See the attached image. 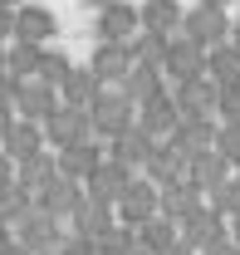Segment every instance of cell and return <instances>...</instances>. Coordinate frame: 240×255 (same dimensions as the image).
<instances>
[{"mask_svg":"<svg viewBox=\"0 0 240 255\" xmlns=\"http://www.w3.org/2000/svg\"><path fill=\"white\" fill-rule=\"evenodd\" d=\"M89 108H93V132L103 142H113L118 132H127V128L137 123V98H127L122 84H103V94L93 98Z\"/></svg>","mask_w":240,"mask_h":255,"instance_id":"cell-1","label":"cell"},{"mask_svg":"<svg viewBox=\"0 0 240 255\" xmlns=\"http://www.w3.org/2000/svg\"><path fill=\"white\" fill-rule=\"evenodd\" d=\"M181 30L191 34V39H201V44H221V39H231V30H236V20H231V5L196 0V5L186 10V25H181Z\"/></svg>","mask_w":240,"mask_h":255,"instance_id":"cell-2","label":"cell"},{"mask_svg":"<svg viewBox=\"0 0 240 255\" xmlns=\"http://www.w3.org/2000/svg\"><path fill=\"white\" fill-rule=\"evenodd\" d=\"M44 132H49V147H69V142L98 137V132H93V108H79V103H59V108L44 118Z\"/></svg>","mask_w":240,"mask_h":255,"instance_id":"cell-3","label":"cell"},{"mask_svg":"<svg viewBox=\"0 0 240 255\" xmlns=\"http://www.w3.org/2000/svg\"><path fill=\"white\" fill-rule=\"evenodd\" d=\"M172 98H177L181 118H201V113H216L221 108V84L211 74H196V79H177L172 84ZM221 118V113H216Z\"/></svg>","mask_w":240,"mask_h":255,"instance_id":"cell-4","label":"cell"},{"mask_svg":"<svg viewBox=\"0 0 240 255\" xmlns=\"http://www.w3.org/2000/svg\"><path fill=\"white\" fill-rule=\"evenodd\" d=\"M64 226H69V221H59L54 211H44V206L34 201V211H30L20 226H15V236H20V241H25L34 255H44V251H59V246H64V236H69Z\"/></svg>","mask_w":240,"mask_h":255,"instance_id":"cell-5","label":"cell"},{"mask_svg":"<svg viewBox=\"0 0 240 255\" xmlns=\"http://www.w3.org/2000/svg\"><path fill=\"white\" fill-rule=\"evenodd\" d=\"M162 211V187L152 182V177H132L127 182V191L118 196V221H127V226H142L147 216H157Z\"/></svg>","mask_w":240,"mask_h":255,"instance_id":"cell-6","label":"cell"},{"mask_svg":"<svg viewBox=\"0 0 240 255\" xmlns=\"http://www.w3.org/2000/svg\"><path fill=\"white\" fill-rule=\"evenodd\" d=\"M206 64H211V44L191 39L186 30L172 34V49H167V79H172V84H177V79H196V74H206Z\"/></svg>","mask_w":240,"mask_h":255,"instance_id":"cell-7","label":"cell"},{"mask_svg":"<svg viewBox=\"0 0 240 255\" xmlns=\"http://www.w3.org/2000/svg\"><path fill=\"white\" fill-rule=\"evenodd\" d=\"M216 132H221V118L216 113H201V118H181L177 128H172V147L181 152V162H191L196 152H206V147H216Z\"/></svg>","mask_w":240,"mask_h":255,"instance_id":"cell-8","label":"cell"},{"mask_svg":"<svg viewBox=\"0 0 240 255\" xmlns=\"http://www.w3.org/2000/svg\"><path fill=\"white\" fill-rule=\"evenodd\" d=\"M132 177H137V167H127V162H118L113 152H108V157L93 167V177L84 182V187H89L93 201H108V206H118V196L127 191V182H132Z\"/></svg>","mask_w":240,"mask_h":255,"instance_id":"cell-9","label":"cell"},{"mask_svg":"<svg viewBox=\"0 0 240 255\" xmlns=\"http://www.w3.org/2000/svg\"><path fill=\"white\" fill-rule=\"evenodd\" d=\"M64 103V94H59V84H49L44 74H30L25 84H20V98H15V108H20V118H49L54 108Z\"/></svg>","mask_w":240,"mask_h":255,"instance_id":"cell-10","label":"cell"},{"mask_svg":"<svg viewBox=\"0 0 240 255\" xmlns=\"http://www.w3.org/2000/svg\"><path fill=\"white\" fill-rule=\"evenodd\" d=\"M54 152H59V172H64V177L89 182L93 167L108 157V142H103V137H84V142H69V147H54Z\"/></svg>","mask_w":240,"mask_h":255,"instance_id":"cell-11","label":"cell"},{"mask_svg":"<svg viewBox=\"0 0 240 255\" xmlns=\"http://www.w3.org/2000/svg\"><path fill=\"white\" fill-rule=\"evenodd\" d=\"M84 196H89V187H84V182H79V177H54V182H49V187L39 191V196H34V201H39V206H44V211H54V216H59V221H69V216H74V211H79V206H84Z\"/></svg>","mask_w":240,"mask_h":255,"instance_id":"cell-12","label":"cell"},{"mask_svg":"<svg viewBox=\"0 0 240 255\" xmlns=\"http://www.w3.org/2000/svg\"><path fill=\"white\" fill-rule=\"evenodd\" d=\"M93 69H98V79L103 84H122V74L132 69V39H98V49H93Z\"/></svg>","mask_w":240,"mask_h":255,"instance_id":"cell-13","label":"cell"},{"mask_svg":"<svg viewBox=\"0 0 240 255\" xmlns=\"http://www.w3.org/2000/svg\"><path fill=\"white\" fill-rule=\"evenodd\" d=\"M137 123L147 128L152 137H172V128L181 123V108H177V98H172V89H162L147 103H137Z\"/></svg>","mask_w":240,"mask_h":255,"instance_id":"cell-14","label":"cell"},{"mask_svg":"<svg viewBox=\"0 0 240 255\" xmlns=\"http://www.w3.org/2000/svg\"><path fill=\"white\" fill-rule=\"evenodd\" d=\"M186 177H191L201 191H216L226 177H236V162L226 157L221 147H206V152H196V157L186 162Z\"/></svg>","mask_w":240,"mask_h":255,"instance_id":"cell-15","label":"cell"},{"mask_svg":"<svg viewBox=\"0 0 240 255\" xmlns=\"http://www.w3.org/2000/svg\"><path fill=\"white\" fill-rule=\"evenodd\" d=\"M0 147H5L15 162H25V157H39V152L49 147V132H44V123H39V118H15L10 137H5Z\"/></svg>","mask_w":240,"mask_h":255,"instance_id":"cell-16","label":"cell"},{"mask_svg":"<svg viewBox=\"0 0 240 255\" xmlns=\"http://www.w3.org/2000/svg\"><path fill=\"white\" fill-rule=\"evenodd\" d=\"M181 236H186V241H196V246L206 251V246H216L221 236H231V221H226V216L206 201V206H196V211L181 221Z\"/></svg>","mask_w":240,"mask_h":255,"instance_id":"cell-17","label":"cell"},{"mask_svg":"<svg viewBox=\"0 0 240 255\" xmlns=\"http://www.w3.org/2000/svg\"><path fill=\"white\" fill-rule=\"evenodd\" d=\"M142 30V10L127 5V0H113L108 10H98V39H132Z\"/></svg>","mask_w":240,"mask_h":255,"instance_id":"cell-18","label":"cell"},{"mask_svg":"<svg viewBox=\"0 0 240 255\" xmlns=\"http://www.w3.org/2000/svg\"><path fill=\"white\" fill-rule=\"evenodd\" d=\"M196 206H206V191L196 187V182H191L186 172H181L177 182H167V187H162V211H167L172 221H186V216H191Z\"/></svg>","mask_w":240,"mask_h":255,"instance_id":"cell-19","label":"cell"},{"mask_svg":"<svg viewBox=\"0 0 240 255\" xmlns=\"http://www.w3.org/2000/svg\"><path fill=\"white\" fill-rule=\"evenodd\" d=\"M157 142H162V137H152L142 123H132L127 132H118V137L108 142V152H113L118 162H127V167H137V172H142V162L152 157V147H157Z\"/></svg>","mask_w":240,"mask_h":255,"instance_id":"cell-20","label":"cell"},{"mask_svg":"<svg viewBox=\"0 0 240 255\" xmlns=\"http://www.w3.org/2000/svg\"><path fill=\"white\" fill-rule=\"evenodd\" d=\"M59 34V20H54V10H44V5H15V39H54Z\"/></svg>","mask_w":240,"mask_h":255,"instance_id":"cell-21","label":"cell"},{"mask_svg":"<svg viewBox=\"0 0 240 255\" xmlns=\"http://www.w3.org/2000/svg\"><path fill=\"white\" fill-rule=\"evenodd\" d=\"M59 94H64V103H79V108H89L93 98L103 94V79H98V69H93V64H74V69L59 79Z\"/></svg>","mask_w":240,"mask_h":255,"instance_id":"cell-22","label":"cell"},{"mask_svg":"<svg viewBox=\"0 0 240 255\" xmlns=\"http://www.w3.org/2000/svg\"><path fill=\"white\" fill-rule=\"evenodd\" d=\"M142 30H162V34H181L186 25V5L181 0H142Z\"/></svg>","mask_w":240,"mask_h":255,"instance_id":"cell-23","label":"cell"},{"mask_svg":"<svg viewBox=\"0 0 240 255\" xmlns=\"http://www.w3.org/2000/svg\"><path fill=\"white\" fill-rule=\"evenodd\" d=\"M113 221H118V206H108V201H93V196H84V206H79V211L69 216V231H84V236H93V241H98V236H103V231H108Z\"/></svg>","mask_w":240,"mask_h":255,"instance_id":"cell-24","label":"cell"},{"mask_svg":"<svg viewBox=\"0 0 240 255\" xmlns=\"http://www.w3.org/2000/svg\"><path fill=\"white\" fill-rule=\"evenodd\" d=\"M181 172H186V162H181V152L172 147V142H167V137H162V142L152 147V157L142 162V177H152L157 187H167V182H177Z\"/></svg>","mask_w":240,"mask_h":255,"instance_id":"cell-25","label":"cell"},{"mask_svg":"<svg viewBox=\"0 0 240 255\" xmlns=\"http://www.w3.org/2000/svg\"><path fill=\"white\" fill-rule=\"evenodd\" d=\"M54 177H59V152H54V147H44L39 157H25V162H20V172H15V182H25L34 196L49 187Z\"/></svg>","mask_w":240,"mask_h":255,"instance_id":"cell-26","label":"cell"},{"mask_svg":"<svg viewBox=\"0 0 240 255\" xmlns=\"http://www.w3.org/2000/svg\"><path fill=\"white\" fill-rule=\"evenodd\" d=\"M177 236H181V221H172L167 211H157V216H147V221L137 226V241H142L152 255H162L167 246H177Z\"/></svg>","mask_w":240,"mask_h":255,"instance_id":"cell-27","label":"cell"},{"mask_svg":"<svg viewBox=\"0 0 240 255\" xmlns=\"http://www.w3.org/2000/svg\"><path fill=\"white\" fill-rule=\"evenodd\" d=\"M167 49H172V34H162V30H137L132 34V59L137 64H152V69L167 74Z\"/></svg>","mask_w":240,"mask_h":255,"instance_id":"cell-28","label":"cell"},{"mask_svg":"<svg viewBox=\"0 0 240 255\" xmlns=\"http://www.w3.org/2000/svg\"><path fill=\"white\" fill-rule=\"evenodd\" d=\"M122 89H127V98L147 103L152 94H162V89H167V74H162V69H152V64H132V69L122 74Z\"/></svg>","mask_w":240,"mask_h":255,"instance_id":"cell-29","label":"cell"},{"mask_svg":"<svg viewBox=\"0 0 240 255\" xmlns=\"http://www.w3.org/2000/svg\"><path fill=\"white\" fill-rule=\"evenodd\" d=\"M30 211H34V191L25 187V182L0 187V221H5V226H20Z\"/></svg>","mask_w":240,"mask_h":255,"instance_id":"cell-30","label":"cell"},{"mask_svg":"<svg viewBox=\"0 0 240 255\" xmlns=\"http://www.w3.org/2000/svg\"><path fill=\"white\" fill-rule=\"evenodd\" d=\"M206 74L216 79V84H231V79H240V44L236 39H221V44H211V64Z\"/></svg>","mask_w":240,"mask_h":255,"instance_id":"cell-31","label":"cell"},{"mask_svg":"<svg viewBox=\"0 0 240 255\" xmlns=\"http://www.w3.org/2000/svg\"><path fill=\"white\" fill-rule=\"evenodd\" d=\"M44 44L39 39H10V69L20 74V79H30V74H39L44 69Z\"/></svg>","mask_w":240,"mask_h":255,"instance_id":"cell-32","label":"cell"},{"mask_svg":"<svg viewBox=\"0 0 240 255\" xmlns=\"http://www.w3.org/2000/svg\"><path fill=\"white\" fill-rule=\"evenodd\" d=\"M206 201L226 216V221H231V216H240V177H226L216 191H206Z\"/></svg>","mask_w":240,"mask_h":255,"instance_id":"cell-33","label":"cell"},{"mask_svg":"<svg viewBox=\"0 0 240 255\" xmlns=\"http://www.w3.org/2000/svg\"><path fill=\"white\" fill-rule=\"evenodd\" d=\"M132 241H137V226H127V221H113L108 231H103V236H98V251H103V255H118L122 246H132Z\"/></svg>","mask_w":240,"mask_h":255,"instance_id":"cell-34","label":"cell"},{"mask_svg":"<svg viewBox=\"0 0 240 255\" xmlns=\"http://www.w3.org/2000/svg\"><path fill=\"white\" fill-rule=\"evenodd\" d=\"M216 147L240 167V118H221V132H216Z\"/></svg>","mask_w":240,"mask_h":255,"instance_id":"cell-35","label":"cell"},{"mask_svg":"<svg viewBox=\"0 0 240 255\" xmlns=\"http://www.w3.org/2000/svg\"><path fill=\"white\" fill-rule=\"evenodd\" d=\"M59 251H64V255H103V251H98V241H93V236H84V231H69Z\"/></svg>","mask_w":240,"mask_h":255,"instance_id":"cell-36","label":"cell"},{"mask_svg":"<svg viewBox=\"0 0 240 255\" xmlns=\"http://www.w3.org/2000/svg\"><path fill=\"white\" fill-rule=\"evenodd\" d=\"M221 118H240V79L231 84H221V108H216Z\"/></svg>","mask_w":240,"mask_h":255,"instance_id":"cell-37","label":"cell"},{"mask_svg":"<svg viewBox=\"0 0 240 255\" xmlns=\"http://www.w3.org/2000/svg\"><path fill=\"white\" fill-rule=\"evenodd\" d=\"M69 69H74V64L64 59V54H54V49H49V54H44V69H39V74H44L49 84H59V79H64V74H69Z\"/></svg>","mask_w":240,"mask_h":255,"instance_id":"cell-38","label":"cell"},{"mask_svg":"<svg viewBox=\"0 0 240 255\" xmlns=\"http://www.w3.org/2000/svg\"><path fill=\"white\" fill-rule=\"evenodd\" d=\"M201 255H240V241H236V236H221V241H216V246H206Z\"/></svg>","mask_w":240,"mask_h":255,"instance_id":"cell-39","label":"cell"},{"mask_svg":"<svg viewBox=\"0 0 240 255\" xmlns=\"http://www.w3.org/2000/svg\"><path fill=\"white\" fill-rule=\"evenodd\" d=\"M0 39H15V5L0 0Z\"/></svg>","mask_w":240,"mask_h":255,"instance_id":"cell-40","label":"cell"},{"mask_svg":"<svg viewBox=\"0 0 240 255\" xmlns=\"http://www.w3.org/2000/svg\"><path fill=\"white\" fill-rule=\"evenodd\" d=\"M15 172H20V162H15L5 147H0V187H10V182H15Z\"/></svg>","mask_w":240,"mask_h":255,"instance_id":"cell-41","label":"cell"},{"mask_svg":"<svg viewBox=\"0 0 240 255\" xmlns=\"http://www.w3.org/2000/svg\"><path fill=\"white\" fill-rule=\"evenodd\" d=\"M15 118H20V108H10V103H0V142L10 137V128H15Z\"/></svg>","mask_w":240,"mask_h":255,"instance_id":"cell-42","label":"cell"},{"mask_svg":"<svg viewBox=\"0 0 240 255\" xmlns=\"http://www.w3.org/2000/svg\"><path fill=\"white\" fill-rule=\"evenodd\" d=\"M162 255H201V246H196V241H186V236H177V246H167Z\"/></svg>","mask_w":240,"mask_h":255,"instance_id":"cell-43","label":"cell"},{"mask_svg":"<svg viewBox=\"0 0 240 255\" xmlns=\"http://www.w3.org/2000/svg\"><path fill=\"white\" fill-rule=\"evenodd\" d=\"M0 255H34V251H30V246H25V241H20V236H15V241H10V246H5V251H0Z\"/></svg>","mask_w":240,"mask_h":255,"instance_id":"cell-44","label":"cell"},{"mask_svg":"<svg viewBox=\"0 0 240 255\" xmlns=\"http://www.w3.org/2000/svg\"><path fill=\"white\" fill-rule=\"evenodd\" d=\"M118 255H152V251H147V246H142V241H132V246H122Z\"/></svg>","mask_w":240,"mask_h":255,"instance_id":"cell-45","label":"cell"},{"mask_svg":"<svg viewBox=\"0 0 240 255\" xmlns=\"http://www.w3.org/2000/svg\"><path fill=\"white\" fill-rule=\"evenodd\" d=\"M10 241H15V226H5V221H0V251H5Z\"/></svg>","mask_w":240,"mask_h":255,"instance_id":"cell-46","label":"cell"},{"mask_svg":"<svg viewBox=\"0 0 240 255\" xmlns=\"http://www.w3.org/2000/svg\"><path fill=\"white\" fill-rule=\"evenodd\" d=\"M10 69V39H0V74Z\"/></svg>","mask_w":240,"mask_h":255,"instance_id":"cell-47","label":"cell"},{"mask_svg":"<svg viewBox=\"0 0 240 255\" xmlns=\"http://www.w3.org/2000/svg\"><path fill=\"white\" fill-rule=\"evenodd\" d=\"M84 5H89V10H108L113 0H84Z\"/></svg>","mask_w":240,"mask_h":255,"instance_id":"cell-48","label":"cell"},{"mask_svg":"<svg viewBox=\"0 0 240 255\" xmlns=\"http://www.w3.org/2000/svg\"><path fill=\"white\" fill-rule=\"evenodd\" d=\"M231 236H236V241H240V216H231Z\"/></svg>","mask_w":240,"mask_h":255,"instance_id":"cell-49","label":"cell"},{"mask_svg":"<svg viewBox=\"0 0 240 255\" xmlns=\"http://www.w3.org/2000/svg\"><path fill=\"white\" fill-rule=\"evenodd\" d=\"M231 39H236V44H240V15H236V30H231Z\"/></svg>","mask_w":240,"mask_h":255,"instance_id":"cell-50","label":"cell"},{"mask_svg":"<svg viewBox=\"0 0 240 255\" xmlns=\"http://www.w3.org/2000/svg\"><path fill=\"white\" fill-rule=\"evenodd\" d=\"M5 5H25V0H5Z\"/></svg>","mask_w":240,"mask_h":255,"instance_id":"cell-51","label":"cell"},{"mask_svg":"<svg viewBox=\"0 0 240 255\" xmlns=\"http://www.w3.org/2000/svg\"><path fill=\"white\" fill-rule=\"evenodd\" d=\"M216 5H236V0H216Z\"/></svg>","mask_w":240,"mask_h":255,"instance_id":"cell-52","label":"cell"},{"mask_svg":"<svg viewBox=\"0 0 240 255\" xmlns=\"http://www.w3.org/2000/svg\"><path fill=\"white\" fill-rule=\"evenodd\" d=\"M44 255H64V251H44Z\"/></svg>","mask_w":240,"mask_h":255,"instance_id":"cell-53","label":"cell"},{"mask_svg":"<svg viewBox=\"0 0 240 255\" xmlns=\"http://www.w3.org/2000/svg\"><path fill=\"white\" fill-rule=\"evenodd\" d=\"M236 177H240V167H236Z\"/></svg>","mask_w":240,"mask_h":255,"instance_id":"cell-54","label":"cell"},{"mask_svg":"<svg viewBox=\"0 0 240 255\" xmlns=\"http://www.w3.org/2000/svg\"><path fill=\"white\" fill-rule=\"evenodd\" d=\"M236 5H240V0H236Z\"/></svg>","mask_w":240,"mask_h":255,"instance_id":"cell-55","label":"cell"}]
</instances>
